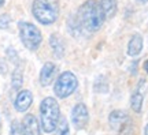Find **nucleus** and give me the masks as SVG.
<instances>
[{
	"label": "nucleus",
	"mask_w": 148,
	"mask_h": 135,
	"mask_svg": "<svg viewBox=\"0 0 148 135\" xmlns=\"http://www.w3.org/2000/svg\"><path fill=\"white\" fill-rule=\"evenodd\" d=\"M69 134H70V127L67 120H66V117H60L53 135H69Z\"/></svg>",
	"instance_id": "4468645a"
},
{
	"label": "nucleus",
	"mask_w": 148,
	"mask_h": 135,
	"mask_svg": "<svg viewBox=\"0 0 148 135\" xmlns=\"http://www.w3.org/2000/svg\"><path fill=\"white\" fill-rule=\"evenodd\" d=\"M144 134L148 135V123H147V126H145V130H144Z\"/></svg>",
	"instance_id": "6ab92c4d"
},
{
	"label": "nucleus",
	"mask_w": 148,
	"mask_h": 135,
	"mask_svg": "<svg viewBox=\"0 0 148 135\" xmlns=\"http://www.w3.org/2000/svg\"><path fill=\"white\" fill-rule=\"evenodd\" d=\"M141 1H148V0H141Z\"/></svg>",
	"instance_id": "412c9836"
},
{
	"label": "nucleus",
	"mask_w": 148,
	"mask_h": 135,
	"mask_svg": "<svg viewBox=\"0 0 148 135\" xmlns=\"http://www.w3.org/2000/svg\"><path fill=\"white\" fill-rule=\"evenodd\" d=\"M49 45L52 48L55 56H58V57L63 56V42L58 37V34H52V36L49 37Z\"/></svg>",
	"instance_id": "9b49d317"
},
{
	"label": "nucleus",
	"mask_w": 148,
	"mask_h": 135,
	"mask_svg": "<svg viewBox=\"0 0 148 135\" xmlns=\"http://www.w3.org/2000/svg\"><path fill=\"white\" fill-rule=\"evenodd\" d=\"M19 38L29 51H37L42 42V34L40 29L30 22H19Z\"/></svg>",
	"instance_id": "20e7f679"
},
{
	"label": "nucleus",
	"mask_w": 148,
	"mask_h": 135,
	"mask_svg": "<svg viewBox=\"0 0 148 135\" xmlns=\"http://www.w3.org/2000/svg\"><path fill=\"white\" fill-rule=\"evenodd\" d=\"M10 135H23L22 123H19L18 120H12L11 127H10Z\"/></svg>",
	"instance_id": "dca6fc26"
},
{
	"label": "nucleus",
	"mask_w": 148,
	"mask_h": 135,
	"mask_svg": "<svg viewBox=\"0 0 148 135\" xmlns=\"http://www.w3.org/2000/svg\"><path fill=\"white\" fill-rule=\"evenodd\" d=\"M141 51H143V37L140 34H133L132 38L129 40V44H127V55L132 57L137 56V55H140Z\"/></svg>",
	"instance_id": "9d476101"
},
{
	"label": "nucleus",
	"mask_w": 148,
	"mask_h": 135,
	"mask_svg": "<svg viewBox=\"0 0 148 135\" xmlns=\"http://www.w3.org/2000/svg\"><path fill=\"white\" fill-rule=\"evenodd\" d=\"M55 74H56V66L52 62H47L40 71V85L44 88L49 86L55 78Z\"/></svg>",
	"instance_id": "6e6552de"
},
{
	"label": "nucleus",
	"mask_w": 148,
	"mask_h": 135,
	"mask_svg": "<svg viewBox=\"0 0 148 135\" xmlns=\"http://www.w3.org/2000/svg\"><path fill=\"white\" fill-rule=\"evenodd\" d=\"M78 21L79 25L90 33L100 30L104 25L106 15L101 10L100 4L95 0H86L78 8Z\"/></svg>",
	"instance_id": "f257e3e1"
},
{
	"label": "nucleus",
	"mask_w": 148,
	"mask_h": 135,
	"mask_svg": "<svg viewBox=\"0 0 148 135\" xmlns=\"http://www.w3.org/2000/svg\"><path fill=\"white\" fill-rule=\"evenodd\" d=\"M33 16L41 25H52L58 19L59 3L58 0H34L32 5Z\"/></svg>",
	"instance_id": "7ed1b4c3"
},
{
	"label": "nucleus",
	"mask_w": 148,
	"mask_h": 135,
	"mask_svg": "<svg viewBox=\"0 0 148 135\" xmlns=\"http://www.w3.org/2000/svg\"><path fill=\"white\" fill-rule=\"evenodd\" d=\"M143 94L140 93V92H136V93L132 96V98H130V107L134 112H137L140 113L141 112V108H143Z\"/></svg>",
	"instance_id": "ddd939ff"
},
{
	"label": "nucleus",
	"mask_w": 148,
	"mask_h": 135,
	"mask_svg": "<svg viewBox=\"0 0 148 135\" xmlns=\"http://www.w3.org/2000/svg\"><path fill=\"white\" fill-rule=\"evenodd\" d=\"M4 3H5V0H0V7H3V5H4Z\"/></svg>",
	"instance_id": "aec40b11"
},
{
	"label": "nucleus",
	"mask_w": 148,
	"mask_h": 135,
	"mask_svg": "<svg viewBox=\"0 0 148 135\" xmlns=\"http://www.w3.org/2000/svg\"><path fill=\"white\" fill-rule=\"evenodd\" d=\"M33 102V94L30 90H21L19 93L16 94L15 102H14V107H15L16 112H26L29 107L32 105Z\"/></svg>",
	"instance_id": "0eeeda50"
},
{
	"label": "nucleus",
	"mask_w": 148,
	"mask_h": 135,
	"mask_svg": "<svg viewBox=\"0 0 148 135\" xmlns=\"http://www.w3.org/2000/svg\"><path fill=\"white\" fill-rule=\"evenodd\" d=\"M71 121L77 130H82L89 121V113L85 104H77L71 111Z\"/></svg>",
	"instance_id": "423d86ee"
},
{
	"label": "nucleus",
	"mask_w": 148,
	"mask_h": 135,
	"mask_svg": "<svg viewBox=\"0 0 148 135\" xmlns=\"http://www.w3.org/2000/svg\"><path fill=\"white\" fill-rule=\"evenodd\" d=\"M78 79L70 71H64L58 77L53 85V93L58 98H66L77 90Z\"/></svg>",
	"instance_id": "39448f33"
},
{
	"label": "nucleus",
	"mask_w": 148,
	"mask_h": 135,
	"mask_svg": "<svg viewBox=\"0 0 148 135\" xmlns=\"http://www.w3.org/2000/svg\"><path fill=\"white\" fill-rule=\"evenodd\" d=\"M60 119V108L53 97H45L40 104V124L45 132H53Z\"/></svg>",
	"instance_id": "f03ea898"
},
{
	"label": "nucleus",
	"mask_w": 148,
	"mask_h": 135,
	"mask_svg": "<svg viewBox=\"0 0 148 135\" xmlns=\"http://www.w3.org/2000/svg\"><path fill=\"white\" fill-rule=\"evenodd\" d=\"M144 70H145V73L148 74V60H145V63H144Z\"/></svg>",
	"instance_id": "a211bd4d"
},
{
	"label": "nucleus",
	"mask_w": 148,
	"mask_h": 135,
	"mask_svg": "<svg viewBox=\"0 0 148 135\" xmlns=\"http://www.w3.org/2000/svg\"><path fill=\"white\" fill-rule=\"evenodd\" d=\"M23 135H40V123L33 115H26L22 120Z\"/></svg>",
	"instance_id": "1a4fd4ad"
},
{
	"label": "nucleus",
	"mask_w": 148,
	"mask_h": 135,
	"mask_svg": "<svg viewBox=\"0 0 148 135\" xmlns=\"http://www.w3.org/2000/svg\"><path fill=\"white\" fill-rule=\"evenodd\" d=\"M10 22H11L10 15H7V14L0 15V29H7L8 25H10Z\"/></svg>",
	"instance_id": "f3484780"
},
{
	"label": "nucleus",
	"mask_w": 148,
	"mask_h": 135,
	"mask_svg": "<svg viewBox=\"0 0 148 135\" xmlns=\"http://www.w3.org/2000/svg\"><path fill=\"white\" fill-rule=\"evenodd\" d=\"M22 83H23V75H22V71L19 68H16L14 74H12V81H11V86L14 90H19L22 88Z\"/></svg>",
	"instance_id": "2eb2a0df"
},
{
	"label": "nucleus",
	"mask_w": 148,
	"mask_h": 135,
	"mask_svg": "<svg viewBox=\"0 0 148 135\" xmlns=\"http://www.w3.org/2000/svg\"><path fill=\"white\" fill-rule=\"evenodd\" d=\"M100 7L103 12H104V15L107 16H112L115 14L116 11V0H100Z\"/></svg>",
	"instance_id": "f8f14e48"
}]
</instances>
